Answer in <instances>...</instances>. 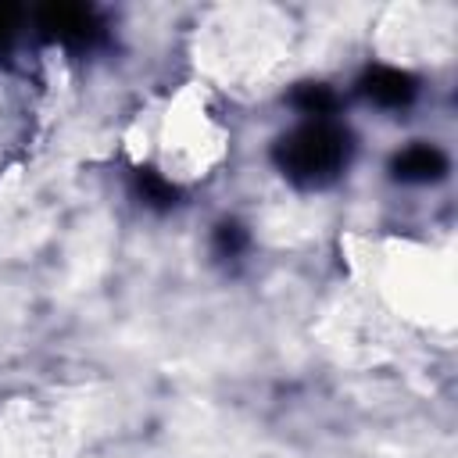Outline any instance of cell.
<instances>
[{
  "label": "cell",
  "instance_id": "obj_7",
  "mask_svg": "<svg viewBox=\"0 0 458 458\" xmlns=\"http://www.w3.org/2000/svg\"><path fill=\"white\" fill-rule=\"evenodd\" d=\"M243 247H247L243 225L222 222V225L215 229V250H218V258H236V254H243Z\"/></svg>",
  "mask_w": 458,
  "mask_h": 458
},
{
  "label": "cell",
  "instance_id": "obj_4",
  "mask_svg": "<svg viewBox=\"0 0 458 458\" xmlns=\"http://www.w3.org/2000/svg\"><path fill=\"white\" fill-rule=\"evenodd\" d=\"M447 172V157L433 143H411L394 157V175L401 182H437Z\"/></svg>",
  "mask_w": 458,
  "mask_h": 458
},
{
  "label": "cell",
  "instance_id": "obj_3",
  "mask_svg": "<svg viewBox=\"0 0 458 458\" xmlns=\"http://www.w3.org/2000/svg\"><path fill=\"white\" fill-rule=\"evenodd\" d=\"M358 89L369 104L383 107V111H401L415 100L419 86H415V75H408L404 68H394V64H372L361 79H358Z\"/></svg>",
  "mask_w": 458,
  "mask_h": 458
},
{
  "label": "cell",
  "instance_id": "obj_5",
  "mask_svg": "<svg viewBox=\"0 0 458 458\" xmlns=\"http://www.w3.org/2000/svg\"><path fill=\"white\" fill-rule=\"evenodd\" d=\"M290 104L304 114V122H329L336 114V107H340V97L326 82H301L290 93Z\"/></svg>",
  "mask_w": 458,
  "mask_h": 458
},
{
  "label": "cell",
  "instance_id": "obj_6",
  "mask_svg": "<svg viewBox=\"0 0 458 458\" xmlns=\"http://www.w3.org/2000/svg\"><path fill=\"white\" fill-rule=\"evenodd\" d=\"M132 190H136V197H140L147 208H157V211L172 208L175 197H179L175 182H172L168 175L154 172V168H136V175H132Z\"/></svg>",
  "mask_w": 458,
  "mask_h": 458
},
{
  "label": "cell",
  "instance_id": "obj_1",
  "mask_svg": "<svg viewBox=\"0 0 458 458\" xmlns=\"http://www.w3.org/2000/svg\"><path fill=\"white\" fill-rule=\"evenodd\" d=\"M347 161H351V136L333 118L329 122H301L276 143L279 172L304 190H318V186L333 182L347 168Z\"/></svg>",
  "mask_w": 458,
  "mask_h": 458
},
{
  "label": "cell",
  "instance_id": "obj_2",
  "mask_svg": "<svg viewBox=\"0 0 458 458\" xmlns=\"http://www.w3.org/2000/svg\"><path fill=\"white\" fill-rule=\"evenodd\" d=\"M36 25L47 39H54L68 50H89L104 32L93 7H82V4H50L39 11Z\"/></svg>",
  "mask_w": 458,
  "mask_h": 458
},
{
  "label": "cell",
  "instance_id": "obj_8",
  "mask_svg": "<svg viewBox=\"0 0 458 458\" xmlns=\"http://www.w3.org/2000/svg\"><path fill=\"white\" fill-rule=\"evenodd\" d=\"M18 25H21L18 7L0 4V54H7V50H11V43H14V36H18Z\"/></svg>",
  "mask_w": 458,
  "mask_h": 458
}]
</instances>
